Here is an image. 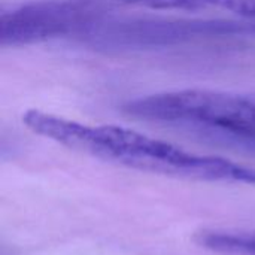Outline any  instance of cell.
Instances as JSON below:
<instances>
[{
  "label": "cell",
  "instance_id": "1",
  "mask_svg": "<svg viewBox=\"0 0 255 255\" xmlns=\"http://www.w3.org/2000/svg\"><path fill=\"white\" fill-rule=\"evenodd\" d=\"M34 134L69 149L128 169L172 178L255 187V167L224 157L202 155L121 126H90L39 109L22 115Z\"/></svg>",
  "mask_w": 255,
  "mask_h": 255
},
{
  "label": "cell",
  "instance_id": "2",
  "mask_svg": "<svg viewBox=\"0 0 255 255\" xmlns=\"http://www.w3.org/2000/svg\"><path fill=\"white\" fill-rule=\"evenodd\" d=\"M124 111L142 120L194 126L255 143V102L242 96L176 90L134 99L124 105Z\"/></svg>",
  "mask_w": 255,
  "mask_h": 255
},
{
  "label": "cell",
  "instance_id": "5",
  "mask_svg": "<svg viewBox=\"0 0 255 255\" xmlns=\"http://www.w3.org/2000/svg\"><path fill=\"white\" fill-rule=\"evenodd\" d=\"M118 1L140 4V6H146L151 9H164V10L167 9L184 10L185 9V0H118Z\"/></svg>",
  "mask_w": 255,
  "mask_h": 255
},
{
  "label": "cell",
  "instance_id": "4",
  "mask_svg": "<svg viewBox=\"0 0 255 255\" xmlns=\"http://www.w3.org/2000/svg\"><path fill=\"white\" fill-rule=\"evenodd\" d=\"M199 245L224 255H255V235L227 233V232H202L197 236Z\"/></svg>",
  "mask_w": 255,
  "mask_h": 255
},
{
  "label": "cell",
  "instance_id": "6",
  "mask_svg": "<svg viewBox=\"0 0 255 255\" xmlns=\"http://www.w3.org/2000/svg\"><path fill=\"white\" fill-rule=\"evenodd\" d=\"M188 10H191V0H188Z\"/></svg>",
  "mask_w": 255,
  "mask_h": 255
},
{
  "label": "cell",
  "instance_id": "3",
  "mask_svg": "<svg viewBox=\"0 0 255 255\" xmlns=\"http://www.w3.org/2000/svg\"><path fill=\"white\" fill-rule=\"evenodd\" d=\"M114 10L100 0H34L1 12L3 46H22L64 37L87 40Z\"/></svg>",
  "mask_w": 255,
  "mask_h": 255
}]
</instances>
